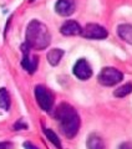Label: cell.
Instances as JSON below:
<instances>
[{
	"instance_id": "cell-1",
	"label": "cell",
	"mask_w": 132,
	"mask_h": 149,
	"mask_svg": "<svg viewBox=\"0 0 132 149\" xmlns=\"http://www.w3.org/2000/svg\"><path fill=\"white\" fill-rule=\"evenodd\" d=\"M55 118L60 124L61 132L66 138H74L80 129L81 120L76 109L69 103H61L55 111Z\"/></svg>"
},
{
	"instance_id": "cell-2",
	"label": "cell",
	"mask_w": 132,
	"mask_h": 149,
	"mask_svg": "<svg viewBox=\"0 0 132 149\" xmlns=\"http://www.w3.org/2000/svg\"><path fill=\"white\" fill-rule=\"evenodd\" d=\"M25 45L34 50H44L50 45L51 35L45 24L39 20H31L26 27Z\"/></svg>"
},
{
	"instance_id": "cell-3",
	"label": "cell",
	"mask_w": 132,
	"mask_h": 149,
	"mask_svg": "<svg viewBox=\"0 0 132 149\" xmlns=\"http://www.w3.org/2000/svg\"><path fill=\"white\" fill-rule=\"evenodd\" d=\"M124 80V73L120 70L114 68V67H105L98 74V82L102 86L106 87H112L116 86Z\"/></svg>"
},
{
	"instance_id": "cell-4",
	"label": "cell",
	"mask_w": 132,
	"mask_h": 149,
	"mask_svg": "<svg viewBox=\"0 0 132 149\" xmlns=\"http://www.w3.org/2000/svg\"><path fill=\"white\" fill-rule=\"evenodd\" d=\"M35 100L37 102L39 107L45 111V112H49L51 111L54 106V95L49 88H46L45 86L42 85H37L35 87Z\"/></svg>"
},
{
	"instance_id": "cell-5",
	"label": "cell",
	"mask_w": 132,
	"mask_h": 149,
	"mask_svg": "<svg viewBox=\"0 0 132 149\" xmlns=\"http://www.w3.org/2000/svg\"><path fill=\"white\" fill-rule=\"evenodd\" d=\"M86 39H92V40H102L106 39L108 36V32L105 27H102L98 24H93V22H90L87 24L85 27L81 29V34Z\"/></svg>"
},
{
	"instance_id": "cell-6",
	"label": "cell",
	"mask_w": 132,
	"mask_h": 149,
	"mask_svg": "<svg viewBox=\"0 0 132 149\" xmlns=\"http://www.w3.org/2000/svg\"><path fill=\"white\" fill-rule=\"evenodd\" d=\"M22 60H21V66L24 70H26L29 73H34L37 68V63H39V58L37 56H32L30 54V47L24 44L22 45Z\"/></svg>"
},
{
	"instance_id": "cell-7",
	"label": "cell",
	"mask_w": 132,
	"mask_h": 149,
	"mask_svg": "<svg viewBox=\"0 0 132 149\" xmlns=\"http://www.w3.org/2000/svg\"><path fill=\"white\" fill-rule=\"evenodd\" d=\"M74 71V74L76 76L79 80H88L91 76H92V68L85 58H80L79 61L75 63V66L72 68Z\"/></svg>"
},
{
	"instance_id": "cell-8",
	"label": "cell",
	"mask_w": 132,
	"mask_h": 149,
	"mask_svg": "<svg viewBox=\"0 0 132 149\" xmlns=\"http://www.w3.org/2000/svg\"><path fill=\"white\" fill-rule=\"evenodd\" d=\"M76 9V1L75 0H58L55 5L56 13L61 16H69L74 14Z\"/></svg>"
},
{
	"instance_id": "cell-9",
	"label": "cell",
	"mask_w": 132,
	"mask_h": 149,
	"mask_svg": "<svg viewBox=\"0 0 132 149\" xmlns=\"http://www.w3.org/2000/svg\"><path fill=\"white\" fill-rule=\"evenodd\" d=\"M81 29L82 27L80 26V24L77 21L75 20H69L62 24L61 26V34L65 35V36H76V35H80L81 34Z\"/></svg>"
},
{
	"instance_id": "cell-10",
	"label": "cell",
	"mask_w": 132,
	"mask_h": 149,
	"mask_svg": "<svg viewBox=\"0 0 132 149\" xmlns=\"http://www.w3.org/2000/svg\"><path fill=\"white\" fill-rule=\"evenodd\" d=\"M117 32H119V36L121 37L122 40L126 41L127 44L132 45V25L122 24V25L119 26Z\"/></svg>"
},
{
	"instance_id": "cell-11",
	"label": "cell",
	"mask_w": 132,
	"mask_h": 149,
	"mask_svg": "<svg viewBox=\"0 0 132 149\" xmlns=\"http://www.w3.org/2000/svg\"><path fill=\"white\" fill-rule=\"evenodd\" d=\"M62 56H64V51L61 49H53L48 54V61L51 66H58L61 58H62Z\"/></svg>"
},
{
	"instance_id": "cell-12",
	"label": "cell",
	"mask_w": 132,
	"mask_h": 149,
	"mask_svg": "<svg viewBox=\"0 0 132 149\" xmlns=\"http://www.w3.org/2000/svg\"><path fill=\"white\" fill-rule=\"evenodd\" d=\"M87 148L88 149H105V143H103L101 137L96 136V134H91L87 139Z\"/></svg>"
},
{
	"instance_id": "cell-13",
	"label": "cell",
	"mask_w": 132,
	"mask_h": 149,
	"mask_svg": "<svg viewBox=\"0 0 132 149\" xmlns=\"http://www.w3.org/2000/svg\"><path fill=\"white\" fill-rule=\"evenodd\" d=\"M0 108L4 111L10 108V96L5 88H0Z\"/></svg>"
},
{
	"instance_id": "cell-14",
	"label": "cell",
	"mask_w": 132,
	"mask_h": 149,
	"mask_svg": "<svg viewBox=\"0 0 132 149\" xmlns=\"http://www.w3.org/2000/svg\"><path fill=\"white\" fill-rule=\"evenodd\" d=\"M44 133H45L46 138H48L49 141L53 143L56 148H58V149H61V141H60V138L58 137V134H56L54 130L48 129V128H44Z\"/></svg>"
},
{
	"instance_id": "cell-15",
	"label": "cell",
	"mask_w": 132,
	"mask_h": 149,
	"mask_svg": "<svg viewBox=\"0 0 132 149\" xmlns=\"http://www.w3.org/2000/svg\"><path fill=\"white\" fill-rule=\"evenodd\" d=\"M131 92H132V83L128 82V83H126V85H122L119 88H116L114 95H115V97H120L121 98V97H126L127 95H130Z\"/></svg>"
},
{
	"instance_id": "cell-16",
	"label": "cell",
	"mask_w": 132,
	"mask_h": 149,
	"mask_svg": "<svg viewBox=\"0 0 132 149\" xmlns=\"http://www.w3.org/2000/svg\"><path fill=\"white\" fill-rule=\"evenodd\" d=\"M0 149H11V143L1 142V143H0Z\"/></svg>"
},
{
	"instance_id": "cell-17",
	"label": "cell",
	"mask_w": 132,
	"mask_h": 149,
	"mask_svg": "<svg viewBox=\"0 0 132 149\" xmlns=\"http://www.w3.org/2000/svg\"><path fill=\"white\" fill-rule=\"evenodd\" d=\"M24 148L25 149H39V148H36L32 143H30V142H25L24 143Z\"/></svg>"
},
{
	"instance_id": "cell-18",
	"label": "cell",
	"mask_w": 132,
	"mask_h": 149,
	"mask_svg": "<svg viewBox=\"0 0 132 149\" xmlns=\"http://www.w3.org/2000/svg\"><path fill=\"white\" fill-rule=\"evenodd\" d=\"M120 149H132V143H122Z\"/></svg>"
}]
</instances>
